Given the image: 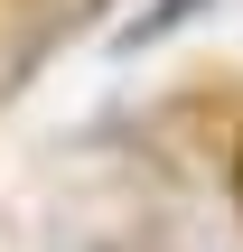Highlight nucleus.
I'll list each match as a JSON object with an SVG mask.
<instances>
[{"label": "nucleus", "mask_w": 243, "mask_h": 252, "mask_svg": "<svg viewBox=\"0 0 243 252\" xmlns=\"http://www.w3.org/2000/svg\"><path fill=\"white\" fill-rule=\"evenodd\" d=\"M197 9H206V0H159V9H140V19L122 28V47H159V37H178Z\"/></svg>", "instance_id": "f257e3e1"}, {"label": "nucleus", "mask_w": 243, "mask_h": 252, "mask_svg": "<svg viewBox=\"0 0 243 252\" xmlns=\"http://www.w3.org/2000/svg\"><path fill=\"white\" fill-rule=\"evenodd\" d=\"M234 196H243V178H234Z\"/></svg>", "instance_id": "f03ea898"}]
</instances>
